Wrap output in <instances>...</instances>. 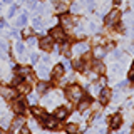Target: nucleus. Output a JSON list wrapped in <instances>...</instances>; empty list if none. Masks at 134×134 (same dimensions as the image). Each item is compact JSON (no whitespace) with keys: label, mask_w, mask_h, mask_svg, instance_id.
Returning <instances> with one entry per match:
<instances>
[{"label":"nucleus","mask_w":134,"mask_h":134,"mask_svg":"<svg viewBox=\"0 0 134 134\" xmlns=\"http://www.w3.org/2000/svg\"><path fill=\"white\" fill-rule=\"evenodd\" d=\"M65 94H67V97L72 100V102H79V100L84 97V91H82V87H81V86H75V84H72V86L67 87Z\"/></svg>","instance_id":"f257e3e1"},{"label":"nucleus","mask_w":134,"mask_h":134,"mask_svg":"<svg viewBox=\"0 0 134 134\" xmlns=\"http://www.w3.org/2000/svg\"><path fill=\"white\" fill-rule=\"evenodd\" d=\"M50 37H52L54 40H57V42H64L67 40V35H65V30L62 27H52V30H50Z\"/></svg>","instance_id":"f03ea898"},{"label":"nucleus","mask_w":134,"mask_h":134,"mask_svg":"<svg viewBox=\"0 0 134 134\" xmlns=\"http://www.w3.org/2000/svg\"><path fill=\"white\" fill-rule=\"evenodd\" d=\"M119 19H121V12H119V10H112V12H109L107 17H106V25H107V27L117 25Z\"/></svg>","instance_id":"7ed1b4c3"},{"label":"nucleus","mask_w":134,"mask_h":134,"mask_svg":"<svg viewBox=\"0 0 134 134\" xmlns=\"http://www.w3.org/2000/svg\"><path fill=\"white\" fill-rule=\"evenodd\" d=\"M39 47L44 50V52H50V50L54 49V39L52 37H44V39H40L39 40Z\"/></svg>","instance_id":"20e7f679"},{"label":"nucleus","mask_w":134,"mask_h":134,"mask_svg":"<svg viewBox=\"0 0 134 134\" xmlns=\"http://www.w3.org/2000/svg\"><path fill=\"white\" fill-rule=\"evenodd\" d=\"M60 27L64 29V30H70V29H74V19L70 15H62L60 17Z\"/></svg>","instance_id":"39448f33"},{"label":"nucleus","mask_w":134,"mask_h":134,"mask_svg":"<svg viewBox=\"0 0 134 134\" xmlns=\"http://www.w3.org/2000/svg\"><path fill=\"white\" fill-rule=\"evenodd\" d=\"M42 124H44L47 129H55L59 126V119L55 116H54V117H47V116H45V117H42Z\"/></svg>","instance_id":"423d86ee"},{"label":"nucleus","mask_w":134,"mask_h":134,"mask_svg":"<svg viewBox=\"0 0 134 134\" xmlns=\"http://www.w3.org/2000/svg\"><path fill=\"white\" fill-rule=\"evenodd\" d=\"M87 50H89V44H86V42H77V44L72 45V52L77 54V55H81V54H86Z\"/></svg>","instance_id":"0eeeda50"},{"label":"nucleus","mask_w":134,"mask_h":134,"mask_svg":"<svg viewBox=\"0 0 134 134\" xmlns=\"http://www.w3.org/2000/svg\"><path fill=\"white\" fill-rule=\"evenodd\" d=\"M12 109H14V112H17V114H22V112H25V109H27V104L22 99H15L14 104H12Z\"/></svg>","instance_id":"6e6552de"},{"label":"nucleus","mask_w":134,"mask_h":134,"mask_svg":"<svg viewBox=\"0 0 134 134\" xmlns=\"http://www.w3.org/2000/svg\"><path fill=\"white\" fill-rule=\"evenodd\" d=\"M0 96H2L3 99H14L15 97V91L8 89V87H0Z\"/></svg>","instance_id":"1a4fd4ad"},{"label":"nucleus","mask_w":134,"mask_h":134,"mask_svg":"<svg viewBox=\"0 0 134 134\" xmlns=\"http://www.w3.org/2000/svg\"><path fill=\"white\" fill-rule=\"evenodd\" d=\"M109 100H111V91L102 89V91L99 92V102L100 104H107Z\"/></svg>","instance_id":"9d476101"},{"label":"nucleus","mask_w":134,"mask_h":134,"mask_svg":"<svg viewBox=\"0 0 134 134\" xmlns=\"http://www.w3.org/2000/svg\"><path fill=\"white\" fill-rule=\"evenodd\" d=\"M10 126H12V129H17V131H19V129L22 127V126H25V119H24L22 116H17L15 119L10 122Z\"/></svg>","instance_id":"9b49d317"},{"label":"nucleus","mask_w":134,"mask_h":134,"mask_svg":"<svg viewBox=\"0 0 134 134\" xmlns=\"http://www.w3.org/2000/svg\"><path fill=\"white\" fill-rule=\"evenodd\" d=\"M37 74H39L42 79L49 77V67H47V64H45V62H42V64L37 67Z\"/></svg>","instance_id":"f8f14e48"},{"label":"nucleus","mask_w":134,"mask_h":134,"mask_svg":"<svg viewBox=\"0 0 134 134\" xmlns=\"http://www.w3.org/2000/svg\"><path fill=\"white\" fill-rule=\"evenodd\" d=\"M62 74H64V67H62V65H55V67L52 69V72H50V75H52L54 81L60 79V77H62Z\"/></svg>","instance_id":"ddd939ff"},{"label":"nucleus","mask_w":134,"mask_h":134,"mask_svg":"<svg viewBox=\"0 0 134 134\" xmlns=\"http://www.w3.org/2000/svg\"><path fill=\"white\" fill-rule=\"evenodd\" d=\"M17 91L20 92V94H29L30 92V82H20L19 86H17Z\"/></svg>","instance_id":"4468645a"},{"label":"nucleus","mask_w":134,"mask_h":134,"mask_svg":"<svg viewBox=\"0 0 134 134\" xmlns=\"http://www.w3.org/2000/svg\"><path fill=\"white\" fill-rule=\"evenodd\" d=\"M67 114H69V109H67V107H64V106H62V107H57V109H55V117H57V119H65V117H67Z\"/></svg>","instance_id":"2eb2a0df"},{"label":"nucleus","mask_w":134,"mask_h":134,"mask_svg":"<svg viewBox=\"0 0 134 134\" xmlns=\"http://www.w3.org/2000/svg\"><path fill=\"white\" fill-rule=\"evenodd\" d=\"M121 124H122V117H121L119 114L112 116V119H111V127H112V129H117V127H121Z\"/></svg>","instance_id":"dca6fc26"},{"label":"nucleus","mask_w":134,"mask_h":134,"mask_svg":"<svg viewBox=\"0 0 134 134\" xmlns=\"http://www.w3.org/2000/svg\"><path fill=\"white\" fill-rule=\"evenodd\" d=\"M15 54H17V57H19V59H24L25 57L24 55V54H25V47H24L22 42H17V44H15Z\"/></svg>","instance_id":"f3484780"},{"label":"nucleus","mask_w":134,"mask_h":134,"mask_svg":"<svg viewBox=\"0 0 134 134\" xmlns=\"http://www.w3.org/2000/svg\"><path fill=\"white\" fill-rule=\"evenodd\" d=\"M89 106H91V99H87V97L84 99V97H82L81 100H79V111H82V112L87 111V109H89Z\"/></svg>","instance_id":"a211bd4d"},{"label":"nucleus","mask_w":134,"mask_h":134,"mask_svg":"<svg viewBox=\"0 0 134 134\" xmlns=\"http://www.w3.org/2000/svg\"><path fill=\"white\" fill-rule=\"evenodd\" d=\"M32 114L35 117H45V109L44 107H39V106H34L32 107Z\"/></svg>","instance_id":"6ab92c4d"},{"label":"nucleus","mask_w":134,"mask_h":134,"mask_svg":"<svg viewBox=\"0 0 134 134\" xmlns=\"http://www.w3.org/2000/svg\"><path fill=\"white\" fill-rule=\"evenodd\" d=\"M17 74H19V75H22V77H27V75L30 74V67H25V65L19 67V69H17Z\"/></svg>","instance_id":"aec40b11"},{"label":"nucleus","mask_w":134,"mask_h":134,"mask_svg":"<svg viewBox=\"0 0 134 134\" xmlns=\"http://www.w3.org/2000/svg\"><path fill=\"white\" fill-rule=\"evenodd\" d=\"M49 91V84L47 82H39L37 84V92L39 94H44V92H47Z\"/></svg>","instance_id":"412c9836"},{"label":"nucleus","mask_w":134,"mask_h":134,"mask_svg":"<svg viewBox=\"0 0 134 134\" xmlns=\"http://www.w3.org/2000/svg\"><path fill=\"white\" fill-rule=\"evenodd\" d=\"M60 52L64 54V55H69V54H70V45H69V42H67V40L62 42V45H60Z\"/></svg>","instance_id":"4be33fe9"},{"label":"nucleus","mask_w":134,"mask_h":134,"mask_svg":"<svg viewBox=\"0 0 134 134\" xmlns=\"http://www.w3.org/2000/svg\"><path fill=\"white\" fill-rule=\"evenodd\" d=\"M27 24V15L25 14H22L19 17V19H17V22H15V27H24V25Z\"/></svg>","instance_id":"5701e85b"},{"label":"nucleus","mask_w":134,"mask_h":134,"mask_svg":"<svg viewBox=\"0 0 134 134\" xmlns=\"http://www.w3.org/2000/svg\"><path fill=\"white\" fill-rule=\"evenodd\" d=\"M65 131L69 132V134H77L79 132V127H77V124H67V127H65Z\"/></svg>","instance_id":"b1692460"},{"label":"nucleus","mask_w":134,"mask_h":134,"mask_svg":"<svg viewBox=\"0 0 134 134\" xmlns=\"http://www.w3.org/2000/svg\"><path fill=\"white\" fill-rule=\"evenodd\" d=\"M104 54H106V49H104V47H96V49H94V57H96V59L104 57Z\"/></svg>","instance_id":"393cba45"},{"label":"nucleus","mask_w":134,"mask_h":134,"mask_svg":"<svg viewBox=\"0 0 134 134\" xmlns=\"http://www.w3.org/2000/svg\"><path fill=\"white\" fill-rule=\"evenodd\" d=\"M65 8H67V5H65L64 2H55V12H57V14L65 12Z\"/></svg>","instance_id":"a878e982"},{"label":"nucleus","mask_w":134,"mask_h":134,"mask_svg":"<svg viewBox=\"0 0 134 134\" xmlns=\"http://www.w3.org/2000/svg\"><path fill=\"white\" fill-rule=\"evenodd\" d=\"M94 70L97 74H104V70H106V69H104V64H102V62H96V64H94Z\"/></svg>","instance_id":"bb28decb"},{"label":"nucleus","mask_w":134,"mask_h":134,"mask_svg":"<svg viewBox=\"0 0 134 134\" xmlns=\"http://www.w3.org/2000/svg\"><path fill=\"white\" fill-rule=\"evenodd\" d=\"M119 72H121V67L117 65V64H116V65H112V69H111V74H112V75H117Z\"/></svg>","instance_id":"cd10ccee"},{"label":"nucleus","mask_w":134,"mask_h":134,"mask_svg":"<svg viewBox=\"0 0 134 134\" xmlns=\"http://www.w3.org/2000/svg\"><path fill=\"white\" fill-rule=\"evenodd\" d=\"M70 10H72L74 14H77V12L81 10V5H79V3H72V5H70Z\"/></svg>","instance_id":"c85d7f7f"},{"label":"nucleus","mask_w":134,"mask_h":134,"mask_svg":"<svg viewBox=\"0 0 134 134\" xmlns=\"http://www.w3.org/2000/svg\"><path fill=\"white\" fill-rule=\"evenodd\" d=\"M62 67H64V69H70V67H72V64H70L69 59H64V62H62Z\"/></svg>","instance_id":"c756f323"},{"label":"nucleus","mask_w":134,"mask_h":134,"mask_svg":"<svg viewBox=\"0 0 134 134\" xmlns=\"http://www.w3.org/2000/svg\"><path fill=\"white\" fill-rule=\"evenodd\" d=\"M27 44H29V45H35V44H37V39H35V37H32V35L27 37Z\"/></svg>","instance_id":"7c9ffc66"},{"label":"nucleus","mask_w":134,"mask_h":134,"mask_svg":"<svg viewBox=\"0 0 134 134\" xmlns=\"http://www.w3.org/2000/svg\"><path fill=\"white\" fill-rule=\"evenodd\" d=\"M19 134H30V129L25 127V126H22V127L19 129Z\"/></svg>","instance_id":"2f4dec72"},{"label":"nucleus","mask_w":134,"mask_h":134,"mask_svg":"<svg viewBox=\"0 0 134 134\" xmlns=\"http://www.w3.org/2000/svg\"><path fill=\"white\" fill-rule=\"evenodd\" d=\"M15 12H17V5H12V7H10V10H8V14H7V15H8V17H14V15H15Z\"/></svg>","instance_id":"473e14b6"},{"label":"nucleus","mask_w":134,"mask_h":134,"mask_svg":"<svg viewBox=\"0 0 134 134\" xmlns=\"http://www.w3.org/2000/svg\"><path fill=\"white\" fill-rule=\"evenodd\" d=\"M37 99H39V97H37V96H34V94H30V92H29V102L35 104V102H37Z\"/></svg>","instance_id":"72a5a7b5"},{"label":"nucleus","mask_w":134,"mask_h":134,"mask_svg":"<svg viewBox=\"0 0 134 134\" xmlns=\"http://www.w3.org/2000/svg\"><path fill=\"white\" fill-rule=\"evenodd\" d=\"M92 122H94V124H100V122H102V117H100L99 114H96L94 119H92Z\"/></svg>","instance_id":"f704fd0d"},{"label":"nucleus","mask_w":134,"mask_h":134,"mask_svg":"<svg viewBox=\"0 0 134 134\" xmlns=\"http://www.w3.org/2000/svg\"><path fill=\"white\" fill-rule=\"evenodd\" d=\"M34 27H35V29H40L42 27V20L40 19H34Z\"/></svg>","instance_id":"c9c22d12"},{"label":"nucleus","mask_w":134,"mask_h":134,"mask_svg":"<svg viewBox=\"0 0 134 134\" xmlns=\"http://www.w3.org/2000/svg\"><path fill=\"white\" fill-rule=\"evenodd\" d=\"M84 3L87 5V8H92V7H94V3H96V0H84Z\"/></svg>","instance_id":"e433bc0d"},{"label":"nucleus","mask_w":134,"mask_h":134,"mask_svg":"<svg viewBox=\"0 0 134 134\" xmlns=\"http://www.w3.org/2000/svg\"><path fill=\"white\" fill-rule=\"evenodd\" d=\"M37 60H39V55H37V54H32V55H30V62H32V64H35Z\"/></svg>","instance_id":"4c0bfd02"},{"label":"nucleus","mask_w":134,"mask_h":134,"mask_svg":"<svg viewBox=\"0 0 134 134\" xmlns=\"http://www.w3.org/2000/svg\"><path fill=\"white\" fill-rule=\"evenodd\" d=\"M127 81H129V82H134V69L131 70V72H129V75H127Z\"/></svg>","instance_id":"58836bf2"},{"label":"nucleus","mask_w":134,"mask_h":134,"mask_svg":"<svg viewBox=\"0 0 134 134\" xmlns=\"http://www.w3.org/2000/svg\"><path fill=\"white\" fill-rule=\"evenodd\" d=\"M24 37H30V34H32V30H30V29H24Z\"/></svg>","instance_id":"ea45409f"},{"label":"nucleus","mask_w":134,"mask_h":134,"mask_svg":"<svg viewBox=\"0 0 134 134\" xmlns=\"http://www.w3.org/2000/svg\"><path fill=\"white\" fill-rule=\"evenodd\" d=\"M134 22V17L132 15H127V17H126V24H132Z\"/></svg>","instance_id":"a19ab883"},{"label":"nucleus","mask_w":134,"mask_h":134,"mask_svg":"<svg viewBox=\"0 0 134 134\" xmlns=\"http://www.w3.org/2000/svg\"><path fill=\"white\" fill-rule=\"evenodd\" d=\"M126 86H127V82H126V81L124 82H119V84H117V89H124Z\"/></svg>","instance_id":"79ce46f5"},{"label":"nucleus","mask_w":134,"mask_h":134,"mask_svg":"<svg viewBox=\"0 0 134 134\" xmlns=\"http://www.w3.org/2000/svg\"><path fill=\"white\" fill-rule=\"evenodd\" d=\"M42 62H45V64H49V62H50L49 55H44V57H42Z\"/></svg>","instance_id":"37998d69"},{"label":"nucleus","mask_w":134,"mask_h":134,"mask_svg":"<svg viewBox=\"0 0 134 134\" xmlns=\"http://www.w3.org/2000/svg\"><path fill=\"white\" fill-rule=\"evenodd\" d=\"M112 2H114V5H119V3H121V0H112Z\"/></svg>","instance_id":"c03bdc74"},{"label":"nucleus","mask_w":134,"mask_h":134,"mask_svg":"<svg viewBox=\"0 0 134 134\" xmlns=\"http://www.w3.org/2000/svg\"><path fill=\"white\" fill-rule=\"evenodd\" d=\"M3 2H5V3H12V2H14V0H3Z\"/></svg>","instance_id":"a18cd8bd"},{"label":"nucleus","mask_w":134,"mask_h":134,"mask_svg":"<svg viewBox=\"0 0 134 134\" xmlns=\"http://www.w3.org/2000/svg\"><path fill=\"white\" fill-rule=\"evenodd\" d=\"M3 106V99H0V107H2Z\"/></svg>","instance_id":"49530a36"},{"label":"nucleus","mask_w":134,"mask_h":134,"mask_svg":"<svg viewBox=\"0 0 134 134\" xmlns=\"http://www.w3.org/2000/svg\"><path fill=\"white\" fill-rule=\"evenodd\" d=\"M0 134H5V131H3V129H0Z\"/></svg>","instance_id":"de8ad7c7"},{"label":"nucleus","mask_w":134,"mask_h":134,"mask_svg":"<svg viewBox=\"0 0 134 134\" xmlns=\"http://www.w3.org/2000/svg\"><path fill=\"white\" fill-rule=\"evenodd\" d=\"M132 134H134V129H132Z\"/></svg>","instance_id":"09e8293b"},{"label":"nucleus","mask_w":134,"mask_h":134,"mask_svg":"<svg viewBox=\"0 0 134 134\" xmlns=\"http://www.w3.org/2000/svg\"><path fill=\"white\" fill-rule=\"evenodd\" d=\"M77 134H79V132H77Z\"/></svg>","instance_id":"8fccbe9b"}]
</instances>
